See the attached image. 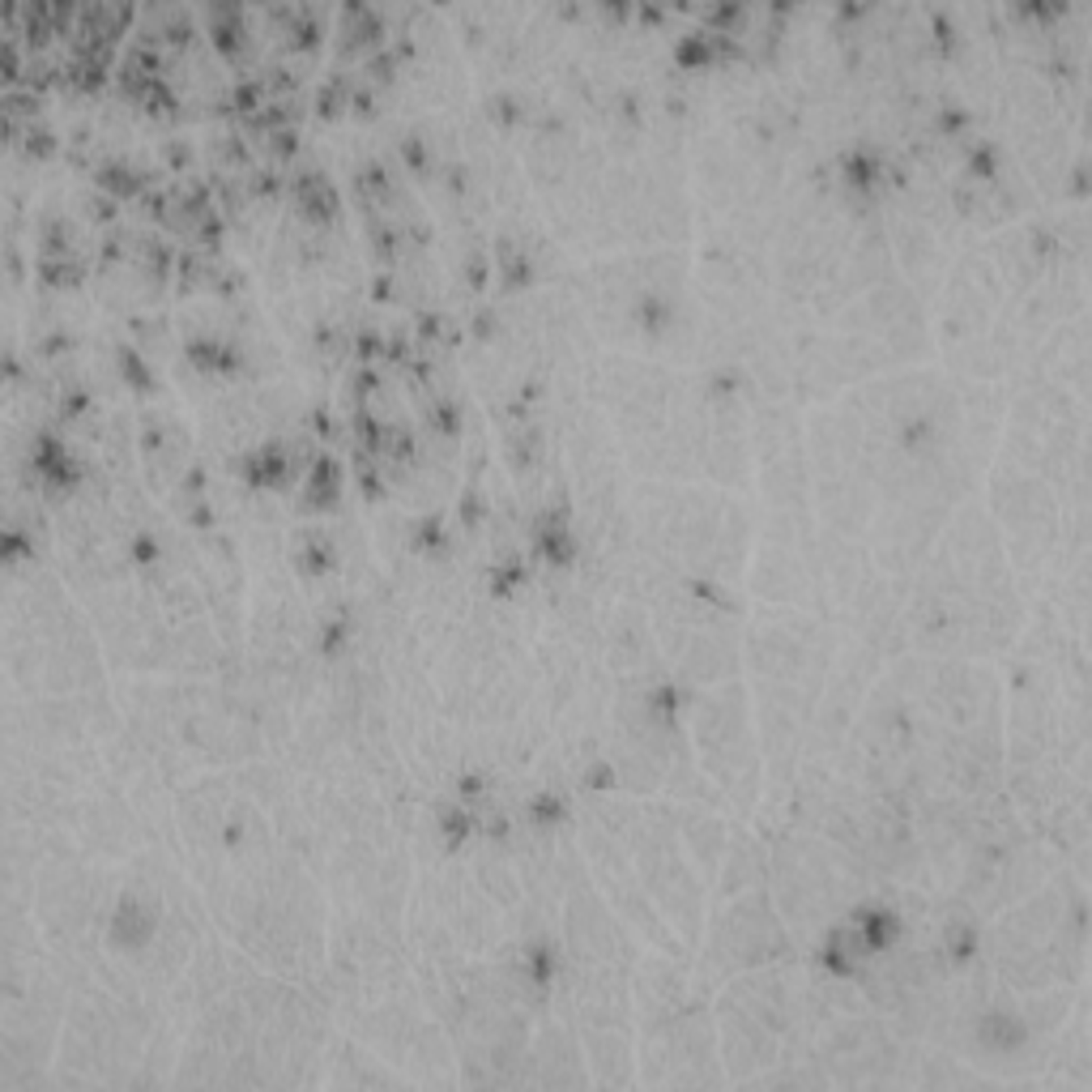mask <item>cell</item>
I'll return each mask as SVG.
<instances>
[{
	"label": "cell",
	"instance_id": "23",
	"mask_svg": "<svg viewBox=\"0 0 1092 1092\" xmlns=\"http://www.w3.org/2000/svg\"><path fill=\"white\" fill-rule=\"evenodd\" d=\"M666 316H670V312H666V304H661V299H640V320H645V325H661Z\"/></svg>",
	"mask_w": 1092,
	"mask_h": 1092
},
{
	"label": "cell",
	"instance_id": "30",
	"mask_svg": "<svg viewBox=\"0 0 1092 1092\" xmlns=\"http://www.w3.org/2000/svg\"><path fill=\"white\" fill-rule=\"evenodd\" d=\"M376 350H380V337L376 333H363L359 337V354H376Z\"/></svg>",
	"mask_w": 1092,
	"mask_h": 1092
},
{
	"label": "cell",
	"instance_id": "15",
	"mask_svg": "<svg viewBox=\"0 0 1092 1092\" xmlns=\"http://www.w3.org/2000/svg\"><path fill=\"white\" fill-rule=\"evenodd\" d=\"M521 576H525V572H521L517 560H504V564L491 568V589H496V593H508V589H517V585H521Z\"/></svg>",
	"mask_w": 1092,
	"mask_h": 1092
},
{
	"label": "cell",
	"instance_id": "8",
	"mask_svg": "<svg viewBox=\"0 0 1092 1092\" xmlns=\"http://www.w3.org/2000/svg\"><path fill=\"white\" fill-rule=\"evenodd\" d=\"M94 180H98V188L107 192V197H137L141 192V176L133 167H124V162H103Z\"/></svg>",
	"mask_w": 1092,
	"mask_h": 1092
},
{
	"label": "cell",
	"instance_id": "10",
	"mask_svg": "<svg viewBox=\"0 0 1092 1092\" xmlns=\"http://www.w3.org/2000/svg\"><path fill=\"white\" fill-rule=\"evenodd\" d=\"M39 273H43V282H52V286H69L77 282V261H69V256H43L39 261Z\"/></svg>",
	"mask_w": 1092,
	"mask_h": 1092
},
{
	"label": "cell",
	"instance_id": "6",
	"mask_svg": "<svg viewBox=\"0 0 1092 1092\" xmlns=\"http://www.w3.org/2000/svg\"><path fill=\"white\" fill-rule=\"evenodd\" d=\"M295 188H299V205H304L308 218H316V222H329V218H333L337 197H333V188L320 180V176H299Z\"/></svg>",
	"mask_w": 1092,
	"mask_h": 1092
},
{
	"label": "cell",
	"instance_id": "14",
	"mask_svg": "<svg viewBox=\"0 0 1092 1092\" xmlns=\"http://www.w3.org/2000/svg\"><path fill=\"white\" fill-rule=\"evenodd\" d=\"M341 103H346V81L329 77L325 85H320V94H316V112L320 116H333V112H341Z\"/></svg>",
	"mask_w": 1092,
	"mask_h": 1092
},
{
	"label": "cell",
	"instance_id": "12",
	"mask_svg": "<svg viewBox=\"0 0 1092 1092\" xmlns=\"http://www.w3.org/2000/svg\"><path fill=\"white\" fill-rule=\"evenodd\" d=\"M120 372H124V380L133 384V389H149V384H154V380H149V363H145L133 346H124V350H120Z\"/></svg>",
	"mask_w": 1092,
	"mask_h": 1092
},
{
	"label": "cell",
	"instance_id": "19",
	"mask_svg": "<svg viewBox=\"0 0 1092 1092\" xmlns=\"http://www.w3.org/2000/svg\"><path fill=\"white\" fill-rule=\"evenodd\" d=\"M469 828H474V820H469L465 811H444L440 816V832H448V841H461Z\"/></svg>",
	"mask_w": 1092,
	"mask_h": 1092
},
{
	"label": "cell",
	"instance_id": "7",
	"mask_svg": "<svg viewBox=\"0 0 1092 1092\" xmlns=\"http://www.w3.org/2000/svg\"><path fill=\"white\" fill-rule=\"evenodd\" d=\"M674 60L683 69H700V64L717 60V48H713V30H688L679 43H674Z\"/></svg>",
	"mask_w": 1092,
	"mask_h": 1092
},
{
	"label": "cell",
	"instance_id": "21",
	"mask_svg": "<svg viewBox=\"0 0 1092 1092\" xmlns=\"http://www.w3.org/2000/svg\"><path fill=\"white\" fill-rule=\"evenodd\" d=\"M26 149H30V154H39V158H48L52 149H56V141H52L48 128H34V124H30V128H26Z\"/></svg>",
	"mask_w": 1092,
	"mask_h": 1092
},
{
	"label": "cell",
	"instance_id": "20",
	"mask_svg": "<svg viewBox=\"0 0 1092 1092\" xmlns=\"http://www.w3.org/2000/svg\"><path fill=\"white\" fill-rule=\"evenodd\" d=\"M162 39H171V43H188V39H192V21H188L184 13H171V17L162 21Z\"/></svg>",
	"mask_w": 1092,
	"mask_h": 1092
},
{
	"label": "cell",
	"instance_id": "22",
	"mask_svg": "<svg viewBox=\"0 0 1092 1092\" xmlns=\"http://www.w3.org/2000/svg\"><path fill=\"white\" fill-rule=\"evenodd\" d=\"M432 423L440 427V432H448V436H457V410L448 401H440V405H432Z\"/></svg>",
	"mask_w": 1092,
	"mask_h": 1092
},
{
	"label": "cell",
	"instance_id": "2",
	"mask_svg": "<svg viewBox=\"0 0 1092 1092\" xmlns=\"http://www.w3.org/2000/svg\"><path fill=\"white\" fill-rule=\"evenodd\" d=\"M853 934H858V944L866 952H884L892 939H896V913L892 909H880V905L858 909V913H853Z\"/></svg>",
	"mask_w": 1092,
	"mask_h": 1092
},
{
	"label": "cell",
	"instance_id": "17",
	"mask_svg": "<svg viewBox=\"0 0 1092 1092\" xmlns=\"http://www.w3.org/2000/svg\"><path fill=\"white\" fill-rule=\"evenodd\" d=\"M529 816L538 820V824H555L564 816V806H560V798L555 794H533V802H529Z\"/></svg>",
	"mask_w": 1092,
	"mask_h": 1092
},
{
	"label": "cell",
	"instance_id": "3",
	"mask_svg": "<svg viewBox=\"0 0 1092 1092\" xmlns=\"http://www.w3.org/2000/svg\"><path fill=\"white\" fill-rule=\"evenodd\" d=\"M149 930H154V917H149V909L141 901H124L112 917V939L120 948H137L149 939Z\"/></svg>",
	"mask_w": 1092,
	"mask_h": 1092
},
{
	"label": "cell",
	"instance_id": "24",
	"mask_svg": "<svg viewBox=\"0 0 1092 1092\" xmlns=\"http://www.w3.org/2000/svg\"><path fill=\"white\" fill-rule=\"evenodd\" d=\"M504 277H508V282H525V277H529V265L521 261V256L504 252Z\"/></svg>",
	"mask_w": 1092,
	"mask_h": 1092
},
{
	"label": "cell",
	"instance_id": "11",
	"mask_svg": "<svg viewBox=\"0 0 1092 1092\" xmlns=\"http://www.w3.org/2000/svg\"><path fill=\"white\" fill-rule=\"evenodd\" d=\"M845 184H853V188H866V184H875V158L870 154H862V149H853V154H845Z\"/></svg>",
	"mask_w": 1092,
	"mask_h": 1092
},
{
	"label": "cell",
	"instance_id": "29",
	"mask_svg": "<svg viewBox=\"0 0 1092 1092\" xmlns=\"http://www.w3.org/2000/svg\"><path fill=\"white\" fill-rule=\"evenodd\" d=\"M418 542L432 551V546H440V525L436 521H427V525H418Z\"/></svg>",
	"mask_w": 1092,
	"mask_h": 1092
},
{
	"label": "cell",
	"instance_id": "5",
	"mask_svg": "<svg viewBox=\"0 0 1092 1092\" xmlns=\"http://www.w3.org/2000/svg\"><path fill=\"white\" fill-rule=\"evenodd\" d=\"M337 491H341V469H337V461L333 457H316L312 474H308V496L304 500L312 508H329L337 500Z\"/></svg>",
	"mask_w": 1092,
	"mask_h": 1092
},
{
	"label": "cell",
	"instance_id": "26",
	"mask_svg": "<svg viewBox=\"0 0 1092 1092\" xmlns=\"http://www.w3.org/2000/svg\"><path fill=\"white\" fill-rule=\"evenodd\" d=\"M346 645V624H341V619H333V624L325 628V649L333 653V649H341Z\"/></svg>",
	"mask_w": 1092,
	"mask_h": 1092
},
{
	"label": "cell",
	"instance_id": "18",
	"mask_svg": "<svg viewBox=\"0 0 1092 1092\" xmlns=\"http://www.w3.org/2000/svg\"><path fill=\"white\" fill-rule=\"evenodd\" d=\"M969 167H973V176H994V167H998V149L981 141L973 154H969Z\"/></svg>",
	"mask_w": 1092,
	"mask_h": 1092
},
{
	"label": "cell",
	"instance_id": "4",
	"mask_svg": "<svg viewBox=\"0 0 1092 1092\" xmlns=\"http://www.w3.org/2000/svg\"><path fill=\"white\" fill-rule=\"evenodd\" d=\"M244 478H248L252 487H277V482L286 478V457L277 453L273 444L256 448V453L244 457Z\"/></svg>",
	"mask_w": 1092,
	"mask_h": 1092
},
{
	"label": "cell",
	"instance_id": "13",
	"mask_svg": "<svg viewBox=\"0 0 1092 1092\" xmlns=\"http://www.w3.org/2000/svg\"><path fill=\"white\" fill-rule=\"evenodd\" d=\"M286 34H290V43H295V48H316V39H320V21H316V13L299 9Z\"/></svg>",
	"mask_w": 1092,
	"mask_h": 1092
},
{
	"label": "cell",
	"instance_id": "16",
	"mask_svg": "<svg viewBox=\"0 0 1092 1092\" xmlns=\"http://www.w3.org/2000/svg\"><path fill=\"white\" fill-rule=\"evenodd\" d=\"M333 564V551H329V542H312L304 555H299V568H304L308 576H316V572H325Z\"/></svg>",
	"mask_w": 1092,
	"mask_h": 1092
},
{
	"label": "cell",
	"instance_id": "28",
	"mask_svg": "<svg viewBox=\"0 0 1092 1092\" xmlns=\"http://www.w3.org/2000/svg\"><path fill=\"white\" fill-rule=\"evenodd\" d=\"M21 551H26V538H21L17 529H9V533H5V560H17Z\"/></svg>",
	"mask_w": 1092,
	"mask_h": 1092
},
{
	"label": "cell",
	"instance_id": "25",
	"mask_svg": "<svg viewBox=\"0 0 1092 1092\" xmlns=\"http://www.w3.org/2000/svg\"><path fill=\"white\" fill-rule=\"evenodd\" d=\"M133 560H137V564L158 560V546H154V538H145V533H141V538H133Z\"/></svg>",
	"mask_w": 1092,
	"mask_h": 1092
},
{
	"label": "cell",
	"instance_id": "1",
	"mask_svg": "<svg viewBox=\"0 0 1092 1092\" xmlns=\"http://www.w3.org/2000/svg\"><path fill=\"white\" fill-rule=\"evenodd\" d=\"M30 457H34V469H39V478L43 482H52V487H69L73 482V457H69V448H64L56 436H34V448H30Z\"/></svg>",
	"mask_w": 1092,
	"mask_h": 1092
},
{
	"label": "cell",
	"instance_id": "27",
	"mask_svg": "<svg viewBox=\"0 0 1092 1092\" xmlns=\"http://www.w3.org/2000/svg\"><path fill=\"white\" fill-rule=\"evenodd\" d=\"M944 133H960V128H965V112H960V107H944Z\"/></svg>",
	"mask_w": 1092,
	"mask_h": 1092
},
{
	"label": "cell",
	"instance_id": "9",
	"mask_svg": "<svg viewBox=\"0 0 1092 1092\" xmlns=\"http://www.w3.org/2000/svg\"><path fill=\"white\" fill-rule=\"evenodd\" d=\"M820 965H824V969H832V973H841V977H849L853 969H858V956H853V939H845V934H832L828 944L820 948Z\"/></svg>",
	"mask_w": 1092,
	"mask_h": 1092
}]
</instances>
